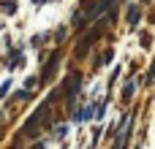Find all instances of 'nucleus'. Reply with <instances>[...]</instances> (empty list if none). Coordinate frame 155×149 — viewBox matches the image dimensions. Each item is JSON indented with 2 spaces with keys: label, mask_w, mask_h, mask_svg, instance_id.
I'll use <instances>...</instances> for the list:
<instances>
[{
  "label": "nucleus",
  "mask_w": 155,
  "mask_h": 149,
  "mask_svg": "<svg viewBox=\"0 0 155 149\" xmlns=\"http://www.w3.org/2000/svg\"><path fill=\"white\" fill-rule=\"evenodd\" d=\"M123 0H84V3H79V8H76V14H74V27L76 30H84L93 19H98V16H104L106 11H114L117 5H120Z\"/></svg>",
  "instance_id": "1"
},
{
  "label": "nucleus",
  "mask_w": 155,
  "mask_h": 149,
  "mask_svg": "<svg viewBox=\"0 0 155 149\" xmlns=\"http://www.w3.org/2000/svg\"><path fill=\"white\" fill-rule=\"evenodd\" d=\"M63 90H57V92H52L35 111H33V117L25 122V128H22V138H30V136H38L41 133V128H46L49 125V114H52V103L57 100V95H60Z\"/></svg>",
  "instance_id": "2"
},
{
  "label": "nucleus",
  "mask_w": 155,
  "mask_h": 149,
  "mask_svg": "<svg viewBox=\"0 0 155 149\" xmlns=\"http://www.w3.org/2000/svg\"><path fill=\"white\" fill-rule=\"evenodd\" d=\"M114 22V11L109 14V19H101L98 24H93V27H87V33L79 38V43H76V57H84L87 52H90V46L98 41V38H104V33L109 30V24Z\"/></svg>",
  "instance_id": "3"
},
{
  "label": "nucleus",
  "mask_w": 155,
  "mask_h": 149,
  "mask_svg": "<svg viewBox=\"0 0 155 149\" xmlns=\"http://www.w3.org/2000/svg\"><path fill=\"white\" fill-rule=\"evenodd\" d=\"M60 90H63V95H65V106L74 109L76 98L82 95V73H79V71H71V73L65 76V81H63Z\"/></svg>",
  "instance_id": "4"
},
{
  "label": "nucleus",
  "mask_w": 155,
  "mask_h": 149,
  "mask_svg": "<svg viewBox=\"0 0 155 149\" xmlns=\"http://www.w3.org/2000/svg\"><path fill=\"white\" fill-rule=\"evenodd\" d=\"M57 65H60V52H52V57L44 62V68H41V76H38V84H49L52 79H54V71H57Z\"/></svg>",
  "instance_id": "5"
},
{
  "label": "nucleus",
  "mask_w": 155,
  "mask_h": 149,
  "mask_svg": "<svg viewBox=\"0 0 155 149\" xmlns=\"http://www.w3.org/2000/svg\"><path fill=\"white\" fill-rule=\"evenodd\" d=\"M131 128H134V114H125V119H123V125H120V133H117V138H114V147L117 149H123L125 144H128Z\"/></svg>",
  "instance_id": "6"
},
{
  "label": "nucleus",
  "mask_w": 155,
  "mask_h": 149,
  "mask_svg": "<svg viewBox=\"0 0 155 149\" xmlns=\"http://www.w3.org/2000/svg\"><path fill=\"white\" fill-rule=\"evenodd\" d=\"M84 119H95V106H93V103H87V106L76 109V117H74V122H84Z\"/></svg>",
  "instance_id": "7"
},
{
  "label": "nucleus",
  "mask_w": 155,
  "mask_h": 149,
  "mask_svg": "<svg viewBox=\"0 0 155 149\" xmlns=\"http://www.w3.org/2000/svg\"><path fill=\"white\" fill-rule=\"evenodd\" d=\"M139 19H142V8H139V5H128V24L136 27Z\"/></svg>",
  "instance_id": "8"
},
{
  "label": "nucleus",
  "mask_w": 155,
  "mask_h": 149,
  "mask_svg": "<svg viewBox=\"0 0 155 149\" xmlns=\"http://www.w3.org/2000/svg\"><path fill=\"white\" fill-rule=\"evenodd\" d=\"M112 57H114V52H112V49H104V52H101V54H98V60H95V62H93V68H95V71H98V68H101V65H106V62H112Z\"/></svg>",
  "instance_id": "9"
},
{
  "label": "nucleus",
  "mask_w": 155,
  "mask_h": 149,
  "mask_svg": "<svg viewBox=\"0 0 155 149\" xmlns=\"http://www.w3.org/2000/svg\"><path fill=\"white\" fill-rule=\"evenodd\" d=\"M0 11L5 16H14L16 14V0H0Z\"/></svg>",
  "instance_id": "10"
},
{
  "label": "nucleus",
  "mask_w": 155,
  "mask_h": 149,
  "mask_svg": "<svg viewBox=\"0 0 155 149\" xmlns=\"http://www.w3.org/2000/svg\"><path fill=\"white\" fill-rule=\"evenodd\" d=\"M131 98H134V81H125V84H123V100L128 103Z\"/></svg>",
  "instance_id": "11"
},
{
  "label": "nucleus",
  "mask_w": 155,
  "mask_h": 149,
  "mask_svg": "<svg viewBox=\"0 0 155 149\" xmlns=\"http://www.w3.org/2000/svg\"><path fill=\"white\" fill-rule=\"evenodd\" d=\"M106 103H109V98H106V100H101V103L95 106V119H98V122L106 117Z\"/></svg>",
  "instance_id": "12"
},
{
  "label": "nucleus",
  "mask_w": 155,
  "mask_h": 149,
  "mask_svg": "<svg viewBox=\"0 0 155 149\" xmlns=\"http://www.w3.org/2000/svg\"><path fill=\"white\" fill-rule=\"evenodd\" d=\"M65 136H68V125H57L54 128V141H63Z\"/></svg>",
  "instance_id": "13"
},
{
  "label": "nucleus",
  "mask_w": 155,
  "mask_h": 149,
  "mask_svg": "<svg viewBox=\"0 0 155 149\" xmlns=\"http://www.w3.org/2000/svg\"><path fill=\"white\" fill-rule=\"evenodd\" d=\"M153 81H155V62L150 65V71H147V76H144V84H147V87H150Z\"/></svg>",
  "instance_id": "14"
},
{
  "label": "nucleus",
  "mask_w": 155,
  "mask_h": 149,
  "mask_svg": "<svg viewBox=\"0 0 155 149\" xmlns=\"http://www.w3.org/2000/svg\"><path fill=\"white\" fill-rule=\"evenodd\" d=\"M46 38H49V35H35V38H33V41H30V43H33V46H41V43H44V41H46Z\"/></svg>",
  "instance_id": "15"
},
{
  "label": "nucleus",
  "mask_w": 155,
  "mask_h": 149,
  "mask_svg": "<svg viewBox=\"0 0 155 149\" xmlns=\"http://www.w3.org/2000/svg\"><path fill=\"white\" fill-rule=\"evenodd\" d=\"M54 38H57V41H63V38H65V27H60V30L54 33Z\"/></svg>",
  "instance_id": "16"
},
{
  "label": "nucleus",
  "mask_w": 155,
  "mask_h": 149,
  "mask_svg": "<svg viewBox=\"0 0 155 149\" xmlns=\"http://www.w3.org/2000/svg\"><path fill=\"white\" fill-rule=\"evenodd\" d=\"M8 90H11V81H5V84H3V87H0V98H3V95H5V92H8Z\"/></svg>",
  "instance_id": "17"
},
{
  "label": "nucleus",
  "mask_w": 155,
  "mask_h": 149,
  "mask_svg": "<svg viewBox=\"0 0 155 149\" xmlns=\"http://www.w3.org/2000/svg\"><path fill=\"white\" fill-rule=\"evenodd\" d=\"M33 3H35V5H44V3H49V0H33Z\"/></svg>",
  "instance_id": "18"
},
{
  "label": "nucleus",
  "mask_w": 155,
  "mask_h": 149,
  "mask_svg": "<svg viewBox=\"0 0 155 149\" xmlns=\"http://www.w3.org/2000/svg\"><path fill=\"white\" fill-rule=\"evenodd\" d=\"M144 3H150V0H144Z\"/></svg>",
  "instance_id": "19"
}]
</instances>
